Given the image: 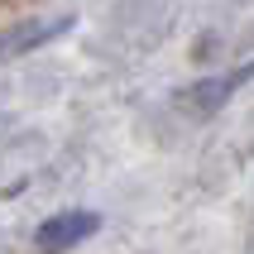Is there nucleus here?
I'll return each mask as SVG.
<instances>
[{
  "label": "nucleus",
  "instance_id": "obj_1",
  "mask_svg": "<svg viewBox=\"0 0 254 254\" xmlns=\"http://www.w3.org/2000/svg\"><path fill=\"white\" fill-rule=\"evenodd\" d=\"M96 230H101L96 211H63V216H48L34 230V245H39V254H63V250H77L82 240H91Z\"/></svg>",
  "mask_w": 254,
  "mask_h": 254
},
{
  "label": "nucleus",
  "instance_id": "obj_2",
  "mask_svg": "<svg viewBox=\"0 0 254 254\" xmlns=\"http://www.w3.org/2000/svg\"><path fill=\"white\" fill-rule=\"evenodd\" d=\"M72 29V14H48V19H24V24H14L0 34V67L14 63V58H29L34 48H43L48 39L58 34H67Z\"/></svg>",
  "mask_w": 254,
  "mask_h": 254
},
{
  "label": "nucleus",
  "instance_id": "obj_3",
  "mask_svg": "<svg viewBox=\"0 0 254 254\" xmlns=\"http://www.w3.org/2000/svg\"><path fill=\"white\" fill-rule=\"evenodd\" d=\"M250 77H254V58L245 63V67L226 72V77H211V82L187 86L183 96H178V106H183V111H192V115H211L216 106H226V101H230V91H235V86H245Z\"/></svg>",
  "mask_w": 254,
  "mask_h": 254
}]
</instances>
